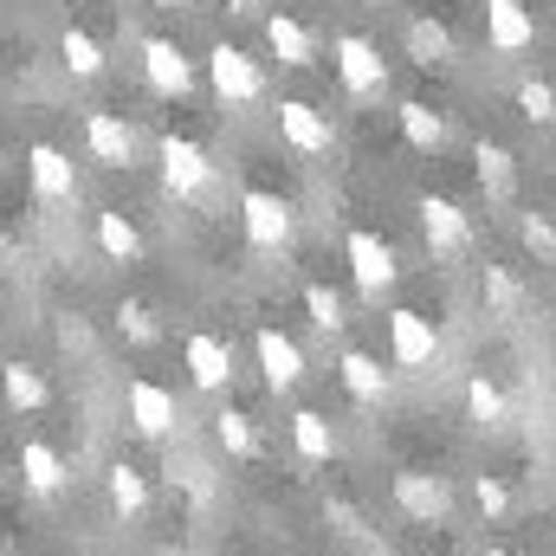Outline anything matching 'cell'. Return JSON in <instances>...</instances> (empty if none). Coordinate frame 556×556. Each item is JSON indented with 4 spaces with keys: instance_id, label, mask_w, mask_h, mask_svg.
<instances>
[{
    "instance_id": "obj_27",
    "label": "cell",
    "mask_w": 556,
    "mask_h": 556,
    "mask_svg": "<svg viewBox=\"0 0 556 556\" xmlns=\"http://www.w3.org/2000/svg\"><path fill=\"white\" fill-rule=\"evenodd\" d=\"M59 52H65V65H72L78 78H98V72H104V46H98L91 33H78V26L65 33V46H59Z\"/></svg>"
},
{
    "instance_id": "obj_35",
    "label": "cell",
    "mask_w": 556,
    "mask_h": 556,
    "mask_svg": "<svg viewBox=\"0 0 556 556\" xmlns=\"http://www.w3.org/2000/svg\"><path fill=\"white\" fill-rule=\"evenodd\" d=\"M485 298H492L498 311H511V304H518V278L498 273V266H485Z\"/></svg>"
},
{
    "instance_id": "obj_24",
    "label": "cell",
    "mask_w": 556,
    "mask_h": 556,
    "mask_svg": "<svg viewBox=\"0 0 556 556\" xmlns=\"http://www.w3.org/2000/svg\"><path fill=\"white\" fill-rule=\"evenodd\" d=\"M466 408H472L479 427H498V420H505V389H498L492 376H472V382H466Z\"/></svg>"
},
{
    "instance_id": "obj_23",
    "label": "cell",
    "mask_w": 556,
    "mask_h": 556,
    "mask_svg": "<svg viewBox=\"0 0 556 556\" xmlns=\"http://www.w3.org/2000/svg\"><path fill=\"white\" fill-rule=\"evenodd\" d=\"M98 247H104L111 260H124V266H130V260H137V253H142L137 227H130L124 214H98Z\"/></svg>"
},
{
    "instance_id": "obj_7",
    "label": "cell",
    "mask_w": 556,
    "mask_h": 556,
    "mask_svg": "<svg viewBox=\"0 0 556 556\" xmlns=\"http://www.w3.org/2000/svg\"><path fill=\"white\" fill-rule=\"evenodd\" d=\"M142 72H149V85L162 98H188L194 91V65H188V52L175 39H142Z\"/></svg>"
},
{
    "instance_id": "obj_4",
    "label": "cell",
    "mask_w": 556,
    "mask_h": 556,
    "mask_svg": "<svg viewBox=\"0 0 556 556\" xmlns=\"http://www.w3.org/2000/svg\"><path fill=\"white\" fill-rule=\"evenodd\" d=\"M240 220H247V240H253L260 253H278V247L291 240V201H285V194L253 188V194L240 201Z\"/></svg>"
},
{
    "instance_id": "obj_14",
    "label": "cell",
    "mask_w": 556,
    "mask_h": 556,
    "mask_svg": "<svg viewBox=\"0 0 556 556\" xmlns=\"http://www.w3.org/2000/svg\"><path fill=\"white\" fill-rule=\"evenodd\" d=\"M395 505L408 511V518H420V525H433V518H446V485L433 479V472H395Z\"/></svg>"
},
{
    "instance_id": "obj_37",
    "label": "cell",
    "mask_w": 556,
    "mask_h": 556,
    "mask_svg": "<svg viewBox=\"0 0 556 556\" xmlns=\"http://www.w3.org/2000/svg\"><path fill=\"white\" fill-rule=\"evenodd\" d=\"M485 556H518V551H485Z\"/></svg>"
},
{
    "instance_id": "obj_39",
    "label": "cell",
    "mask_w": 556,
    "mask_h": 556,
    "mask_svg": "<svg viewBox=\"0 0 556 556\" xmlns=\"http://www.w3.org/2000/svg\"><path fill=\"white\" fill-rule=\"evenodd\" d=\"M551 324H556V304H551Z\"/></svg>"
},
{
    "instance_id": "obj_20",
    "label": "cell",
    "mask_w": 556,
    "mask_h": 556,
    "mask_svg": "<svg viewBox=\"0 0 556 556\" xmlns=\"http://www.w3.org/2000/svg\"><path fill=\"white\" fill-rule=\"evenodd\" d=\"M291 446H298V459L324 466V459L337 453V433H330V420H324V415H311V408H304V415L291 420Z\"/></svg>"
},
{
    "instance_id": "obj_40",
    "label": "cell",
    "mask_w": 556,
    "mask_h": 556,
    "mask_svg": "<svg viewBox=\"0 0 556 556\" xmlns=\"http://www.w3.org/2000/svg\"><path fill=\"white\" fill-rule=\"evenodd\" d=\"M551 538H556V518H551Z\"/></svg>"
},
{
    "instance_id": "obj_32",
    "label": "cell",
    "mask_w": 556,
    "mask_h": 556,
    "mask_svg": "<svg viewBox=\"0 0 556 556\" xmlns=\"http://www.w3.org/2000/svg\"><path fill=\"white\" fill-rule=\"evenodd\" d=\"M117 330H124L130 343H155V317H149V304H137V298H130V304L117 311Z\"/></svg>"
},
{
    "instance_id": "obj_19",
    "label": "cell",
    "mask_w": 556,
    "mask_h": 556,
    "mask_svg": "<svg viewBox=\"0 0 556 556\" xmlns=\"http://www.w3.org/2000/svg\"><path fill=\"white\" fill-rule=\"evenodd\" d=\"M20 472H26L33 492H59V485H65V459H59L46 440H26V446H20Z\"/></svg>"
},
{
    "instance_id": "obj_34",
    "label": "cell",
    "mask_w": 556,
    "mask_h": 556,
    "mask_svg": "<svg viewBox=\"0 0 556 556\" xmlns=\"http://www.w3.org/2000/svg\"><path fill=\"white\" fill-rule=\"evenodd\" d=\"M472 498H479V511H485V518H505V511H511V492H505V485H498L492 472H485V479L472 485Z\"/></svg>"
},
{
    "instance_id": "obj_1",
    "label": "cell",
    "mask_w": 556,
    "mask_h": 556,
    "mask_svg": "<svg viewBox=\"0 0 556 556\" xmlns=\"http://www.w3.org/2000/svg\"><path fill=\"white\" fill-rule=\"evenodd\" d=\"M162 181H168V194L201 201V194L214 188V162H207V149L188 142V137H162Z\"/></svg>"
},
{
    "instance_id": "obj_38",
    "label": "cell",
    "mask_w": 556,
    "mask_h": 556,
    "mask_svg": "<svg viewBox=\"0 0 556 556\" xmlns=\"http://www.w3.org/2000/svg\"><path fill=\"white\" fill-rule=\"evenodd\" d=\"M155 7H175V0H155Z\"/></svg>"
},
{
    "instance_id": "obj_13",
    "label": "cell",
    "mask_w": 556,
    "mask_h": 556,
    "mask_svg": "<svg viewBox=\"0 0 556 556\" xmlns=\"http://www.w3.org/2000/svg\"><path fill=\"white\" fill-rule=\"evenodd\" d=\"M85 149H91L104 168H130V155H137L130 124H124V117H111V111H91V117H85Z\"/></svg>"
},
{
    "instance_id": "obj_41",
    "label": "cell",
    "mask_w": 556,
    "mask_h": 556,
    "mask_svg": "<svg viewBox=\"0 0 556 556\" xmlns=\"http://www.w3.org/2000/svg\"><path fill=\"white\" fill-rule=\"evenodd\" d=\"M65 7H78V0H65Z\"/></svg>"
},
{
    "instance_id": "obj_16",
    "label": "cell",
    "mask_w": 556,
    "mask_h": 556,
    "mask_svg": "<svg viewBox=\"0 0 556 556\" xmlns=\"http://www.w3.org/2000/svg\"><path fill=\"white\" fill-rule=\"evenodd\" d=\"M266 46L278 52V65H291V72L317 65V39H311V26L291 20V13H273V20H266Z\"/></svg>"
},
{
    "instance_id": "obj_6",
    "label": "cell",
    "mask_w": 556,
    "mask_h": 556,
    "mask_svg": "<svg viewBox=\"0 0 556 556\" xmlns=\"http://www.w3.org/2000/svg\"><path fill=\"white\" fill-rule=\"evenodd\" d=\"M389 350H395L402 369H427V363L440 356V330H433V317H420V311H395V317H389Z\"/></svg>"
},
{
    "instance_id": "obj_8",
    "label": "cell",
    "mask_w": 556,
    "mask_h": 556,
    "mask_svg": "<svg viewBox=\"0 0 556 556\" xmlns=\"http://www.w3.org/2000/svg\"><path fill=\"white\" fill-rule=\"evenodd\" d=\"M420 227H427V247H433L440 260H453V253L472 247V220H466L446 194H427V201H420Z\"/></svg>"
},
{
    "instance_id": "obj_28",
    "label": "cell",
    "mask_w": 556,
    "mask_h": 556,
    "mask_svg": "<svg viewBox=\"0 0 556 556\" xmlns=\"http://www.w3.org/2000/svg\"><path fill=\"white\" fill-rule=\"evenodd\" d=\"M479 181H485V194H511V149H498V142H479Z\"/></svg>"
},
{
    "instance_id": "obj_31",
    "label": "cell",
    "mask_w": 556,
    "mask_h": 556,
    "mask_svg": "<svg viewBox=\"0 0 556 556\" xmlns=\"http://www.w3.org/2000/svg\"><path fill=\"white\" fill-rule=\"evenodd\" d=\"M518 111H525L531 124H551L556 117V91L544 85V78H525V85H518Z\"/></svg>"
},
{
    "instance_id": "obj_18",
    "label": "cell",
    "mask_w": 556,
    "mask_h": 556,
    "mask_svg": "<svg viewBox=\"0 0 556 556\" xmlns=\"http://www.w3.org/2000/svg\"><path fill=\"white\" fill-rule=\"evenodd\" d=\"M343 389H350L356 402H382V395H389V369H382L369 350H350V356H343Z\"/></svg>"
},
{
    "instance_id": "obj_21",
    "label": "cell",
    "mask_w": 556,
    "mask_h": 556,
    "mask_svg": "<svg viewBox=\"0 0 556 556\" xmlns=\"http://www.w3.org/2000/svg\"><path fill=\"white\" fill-rule=\"evenodd\" d=\"M0 389H7V402H13L20 415L46 408V376H39V369H26V363H7V369H0Z\"/></svg>"
},
{
    "instance_id": "obj_33",
    "label": "cell",
    "mask_w": 556,
    "mask_h": 556,
    "mask_svg": "<svg viewBox=\"0 0 556 556\" xmlns=\"http://www.w3.org/2000/svg\"><path fill=\"white\" fill-rule=\"evenodd\" d=\"M525 247H531L538 260H556V227L544 214H525Z\"/></svg>"
},
{
    "instance_id": "obj_10",
    "label": "cell",
    "mask_w": 556,
    "mask_h": 556,
    "mask_svg": "<svg viewBox=\"0 0 556 556\" xmlns=\"http://www.w3.org/2000/svg\"><path fill=\"white\" fill-rule=\"evenodd\" d=\"M26 168H33V188H39L46 201H72V194H78V168H72L65 149L33 142V149H26Z\"/></svg>"
},
{
    "instance_id": "obj_2",
    "label": "cell",
    "mask_w": 556,
    "mask_h": 556,
    "mask_svg": "<svg viewBox=\"0 0 556 556\" xmlns=\"http://www.w3.org/2000/svg\"><path fill=\"white\" fill-rule=\"evenodd\" d=\"M207 78H214V91H220L227 104H253V98L266 91L260 59H253V52H240V46H214V52H207Z\"/></svg>"
},
{
    "instance_id": "obj_11",
    "label": "cell",
    "mask_w": 556,
    "mask_h": 556,
    "mask_svg": "<svg viewBox=\"0 0 556 556\" xmlns=\"http://www.w3.org/2000/svg\"><path fill=\"white\" fill-rule=\"evenodd\" d=\"M253 350H260V369H266V389H298L304 382V356H298V343L285 337V330H260L253 337Z\"/></svg>"
},
{
    "instance_id": "obj_12",
    "label": "cell",
    "mask_w": 556,
    "mask_h": 556,
    "mask_svg": "<svg viewBox=\"0 0 556 556\" xmlns=\"http://www.w3.org/2000/svg\"><path fill=\"white\" fill-rule=\"evenodd\" d=\"M485 39L498 52H525L538 39V20L525 13V0H485Z\"/></svg>"
},
{
    "instance_id": "obj_26",
    "label": "cell",
    "mask_w": 556,
    "mask_h": 556,
    "mask_svg": "<svg viewBox=\"0 0 556 556\" xmlns=\"http://www.w3.org/2000/svg\"><path fill=\"white\" fill-rule=\"evenodd\" d=\"M402 137L415 142V149H440V142H446V124H440L427 104H415V98H408V104H402Z\"/></svg>"
},
{
    "instance_id": "obj_15",
    "label": "cell",
    "mask_w": 556,
    "mask_h": 556,
    "mask_svg": "<svg viewBox=\"0 0 556 556\" xmlns=\"http://www.w3.org/2000/svg\"><path fill=\"white\" fill-rule=\"evenodd\" d=\"M130 420H137V433H149V440H162V433L175 427V395H168L162 382H149V376H137V382H130Z\"/></svg>"
},
{
    "instance_id": "obj_9",
    "label": "cell",
    "mask_w": 556,
    "mask_h": 556,
    "mask_svg": "<svg viewBox=\"0 0 556 556\" xmlns=\"http://www.w3.org/2000/svg\"><path fill=\"white\" fill-rule=\"evenodd\" d=\"M350 273H356V291H369V298H382L389 285H395V253H389V240H376V233H350Z\"/></svg>"
},
{
    "instance_id": "obj_5",
    "label": "cell",
    "mask_w": 556,
    "mask_h": 556,
    "mask_svg": "<svg viewBox=\"0 0 556 556\" xmlns=\"http://www.w3.org/2000/svg\"><path fill=\"white\" fill-rule=\"evenodd\" d=\"M278 137L291 142L298 155H330L337 130H330V117H324L317 104H304V98H285V104H278Z\"/></svg>"
},
{
    "instance_id": "obj_3",
    "label": "cell",
    "mask_w": 556,
    "mask_h": 556,
    "mask_svg": "<svg viewBox=\"0 0 556 556\" xmlns=\"http://www.w3.org/2000/svg\"><path fill=\"white\" fill-rule=\"evenodd\" d=\"M330 52H337V72H343L350 98H382V85H389V65H382V52H376L363 33H343Z\"/></svg>"
},
{
    "instance_id": "obj_22",
    "label": "cell",
    "mask_w": 556,
    "mask_h": 556,
    "mask_svg": "<svg viewBox=\"0 0 556 556\" xmlns=\"http://www.w3.org/2000/svg\"><path fill=\"white\" fill-rule=\"evenodd\" d=\"M214 440H220L233 459H253V453H260V427L240 415V408H227V415L214 420Z\"/></svg>"
},
{
    "instance_id": "obj_30",
    "label": "cell",
    "mask_w": 556,
    "mask_h": 556,
    "mask_svg": "<svg viewBox=\"0 0 556 556\" xmlns=\"http://www.w3.org/2000/svg\"><path fill=\"white\" fill-rule=\"evenodd\" d=\"M304 311H311V324H317V330H343V298H337V291L304 285Z\"/></svg>"
},
{
    "instance_id": "obj_25",
    "label": "cell",
    "mask_w": 556,
    "mask_h": 556,
    "mask_svg": "<svg viewBox=\"0 0 556 556\" xmlns=\"http://www.w3.org/2000/svg\"><path fill=\"white\" fill-rule=\"evenodd\" d=\"M104 485H111V505H117L124 518H137L142 505H149V485H142L137 466H111V479H104Z\"/></svg>"
},
{
    "instance_id": "obj_17",
    "label": "cell",
    "mask_w": 556,
    "mask_h": 556,
    "mask_svg": "<svg viewBox=\"0 0 556 556\" xmlns=\"http://www.w3.org/2000/svg\"><path fill=\"white\" fill-rule=\"evenodd\" d=\"M188 376L201 382V389H227L233 382V350L220 343V337H188Z\"/></svg>"
},
{
    "instance_id": "obj_29",
    "label": "cell",
    "mask_w": 556,
    "mask_h": 556,
    "mask_svg": "<svg viewBox=\"0 0 556 556\" xmlns=\"http://www.w3.org/2000/svg\"><path fill=\"white\" fill-rule=\"evenodd\" d=\"M408 46H415L420 65H446V52H453V39H446L440 20H415V26H408Z\"/></svg>"
},
{
    "instance_id": "obj_36",
    "label": "cell",
    "mask_w": 556,
    "mask_h": 556,
    "mask_svg": "<svg viewBox=\"0 0 556 556\" xmlns=\"http://www.w3.org/2000/svg\"><path fill=\"white\" fill-rule=\"evenodd\" d=\"M227 7H233V13H260L266 0H227Z\"/></svg>"
}]
</instances>
